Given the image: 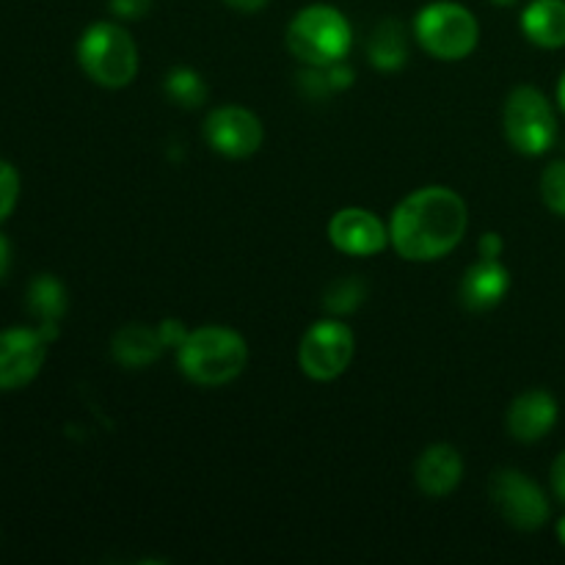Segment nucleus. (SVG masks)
Instances as JSON below:
<instances>
[{"label": "nucleus", "mask_w": 565, "mask_h": 565, "mask_svg": "<svg viewBox=\"0 0 565 565\" xmlns=\"http://www.w3.org/2000/svg\"><path fill=\"white\" fill-rule=\"evenodd\" d=\"M491 3H494V6H511V3H516V0H491Z\"/></svg>", "instance_id": "32"}, {"label": "nucleus", "mask_w": 565, "mask_h": 565, "mask_svg": "<svg viewBox=\"0 0 565 565\" xmlns=\"http://www.w3.org/2000/svg\"><path fill=\"white\" fill-rule=\"evenodd\" d=\"M180 370L199 386H224L246 370L248 345L226 326H202L177 348Z\"/></svg>", "instance_id": "2"}, {"label": "nucleus", "mask_w": 565, "mask_h": 565, "mask_svg": "<svg viewBox=\"0 0 565 565\" xmlns=\"http://www.w3.org/2000/svg\"><path fill=\"white\" fill-rule=\"evenodd\" d=\"M356 337L342 320H318L298 345V364L315 381H334L351 367Z\"/></svg>", "instance_id": "7"}, {"label": "nucleus", "mask_w": 565, "mask_h": 565, "mask_svg": "<svg viewBox=\"0 0 565 565\" xmlns=\"http://www.w3.org/2000/svg\"><path fill=\"white\" fill-rule=\"evenodd\" d=\"M552 491H555L557 500L565 505V450L552 463Z\"/></svg>", "instance_id": "26"}, {"label": "nucleus", "mask_w": 565, "mask_h": 565, "mask_svg": "<svg viewBox=\"0 0 565 565\" xmlns=\"http://www.w3.org/2000/svg\"><path fill=\"white\" fill-rule=\"evenodd\" d=\"M508 287H511V276H508L500 257H480L463 274L458 296H461V303L467 309L486 312V309H494L508 296Z\"/></svg>", "instance_id": "13"}, {"label": "nucleus", "mask_w": 565, "mask_h": 565, "mask_svg": "<svg viewBox=\"0 0 565 565\" xmlns=\"http://www.w3.org/2000/svg\"><path fill=\"white\" fill-rule=\"evenodd\" d=\"M9 268H11V246H9V241L0 235V279L9 274Z\"/></svg>", "instance_id": "29"}, {"label": "nucleus", "mask_w": 565, "mask_h": 565, "mask_svg": "<svg viewBox=\"0 0 565 565\" xmlns=\"http://www.w3.org/2000/svg\"><path fill=\"white\" fill-rule=\"evenodd\" d=\"M20 199V174L9 160L0 158V221L9 218Z\"/></svg>", "instance_id": "23"}, {"label": "nucleus", "mask_w": 565, "mask_h": 565, "mask_svg": "<svg viewBox=\"0 0 565 565\" xmlns=\"http://www.w3.org/2000/svg\"><path fill=\"white\" fill-rule=\"evenodd\" d=\"M467 202L452 188L428 185L408 193L392 213L390 243L408 263L447 257L467 235Z\"/></svg>", "instance_id": "1"}, {"label": "nucleus", "mask_w": 565, "mask_h": 565, "mask_svg": "<svg viewBox=\"0 0 565 565\" xmlns=\"http://www.w3.org/2000/svg\"><path fill=\"white\" fill-rule=\"evenodd\" d=\"M522 31L539 47H565V0H533L522 11Z\"/></svg>", "instance_id": "17"}, {"label": "nucleus", "mask_w": 565, "mask_h": 565, "mask_svg": "<svg viewBox=\"0 0 565 565\" xmlns=\"http://www.w3.org/2000/svg\"><path fill=\"white\" fill-rule=\"evenodd\" d=\"M414 33L425 53L441 61H461L478 47L480 28L472 11L452 0L428 3L414 20Z\"/></svg>", "instance_id": "5"}, {"label": "nucleus", "mask_w": 565, "mask_h": 565, "mask_svg": "<svg viewBox=\"0 0 565 565\" xmlns=\"http://www.w3.org/2000/svg\"><path fill=\"white\" fill-rule=\"evenodd\" d=\"M329 241L351 257H373L390 243V230L364 207H345L329 221Z\"/></svg>", "instance_id": "11"}, {"label": "nucleus", "mask_w": 565, "mask_h": 565, "mask_svg": "<svg viewBox=\"0 0 565 565\" xmlns=\"http://www.w3.org/2000/svg\"><path fill=\"white\" fill-rule=\"evenodd\" d=\"M351 22L340 9L326 3L307 6L287 28V47L307 66H326L342 61L351 50Z\"/></svg>", "instance_id": "3"}, {"label": "nucleus", "mask_w": 565, "mask_h": 565, "mask_svg": "<svg viewBox=\"0 0 565 565\" xmlns=\"http://www.w3.org/2000/svg\"><path fill=\"white\" fill-rule=\"evenodd\" d=\"M367 58L375 70L395 72L408 58V36L401 20H381L370 33Z\"/></svg>", "instance_id": "18"}, {"label": "nucleus", "mask_w": 565, "mask_h": 565, "mask_svg": "<svg viewBox=\"0 0 565 565\" xmlns=\"http://www.w3.org/2000/svg\"><path fill=\"white\" fill-rule=\"evenodd\" d=\"M491 502L511 527L533 533L550 522V500L519 469H500L491 478Z\"/></svg>", "instance_id": "8"}, {"label": "nucleus", "mask_w": 565, "mask_h": 565, "mask_svg": "<svg viewBox=\"0 0 565 565\" xmlns=\"http://www.w3.org/2000/svg\"><path fill=\"white\" fill-rule=\"evenodd\" d=\"M557 103H561V108H563V114H565V72H563L561 83H557Z\"/></svg>", "instance_id": "30"}, {"label": "nucleus", "mask_w": 565, "mask_h": 565, "mask_svg": "<svg viewBox=\"0 0 565 565\" xmlns=\"http://www.w3.org/2000/svg\"><path fill=\"white\" fill-rule=\"evenodd\" d=\"M163 351L166 345L160 340V331L143 323L121 326L114 334V342H110V353H114L116 362L130 370L149 367V364L163 356Z\"/></svg>", "instance_id": "15"}, {"label": "nucleus", "mask_w": 565, "mask_h": 565, "mask_svg": "<svg viewBox=\"0 0 565 565\" xmlns=\"http://www.w3.org/2000/svg\"><path fill=\"white\" fill-rule=\"evenodd\" d=\"M226 6H230V9H235V11H246V14H254V11H259V9H265V6H268V0H224Z\"/></svg>", "instance_id": "28"}, {"label": "nucleus", "mask_w": 565, "mask_h": 565, "mask_svg": "<svg viewBox=\"0 0 565 565\" xmlns=\"http://www.w3.org/2000/svg\"><path fill=\"white\" fill-rule=\"evenodd\" d=\"M364 292H367V287H364V281L359 279V276H342V279H337L334 285H329V290H326V312L337 315V318L356 312L364 301Z\"/></svg>", "instance_id": "20"}, {"label": "nucleus", "mask_w": 565, "mask_h": 565, "mask_svg": "<svg viewBox=\"0 0 565 565\" xmlns=\"http://www.w3.org/2000/svg\"><path fill=\"white\" fill-rule=\"evenodd\" d=\"M557 535H561V541L565 544V516L557 522Z\"/></svg>", "instance_id": "31"}, {"label": "nucleus", "mask_w": 565, "mask_h": 565, "mask_svg": "<svg viewBox=\"0 0 565 565\" xmlns=\"http://www.w3.org/2000/svg\"><path fill=\"white\" fill-rule=\"evenodd\" d=\"M28 309L39 320L36 329L47 342L58 337V320L66 312V287L61 285L58 276L39 274L28 287Z\"/></svg>", "instance_id": "16"}, {"label": "nucleus", "mask_w": 565, "mask_h": 565, "mask_svg": "<svg viewBox=\"0 0 565 565\" xmlns=\"http://www.w3.org/2000/svg\"><path fill=\"white\" fill-rule=\"evenodd\" d=\"M502 254V237L497 232H486L480 237V257H500Z\"/></svg>", "instance_id": "27"}, {"label": "nucleus", "mask_w": 565, "mask_h": 565, "mask_svg": "<svg viewBox=\"0 0 565 565\" xmlns=\"http://www.w3.org/2000/svg\"><path fill=\"white\" fill-rule=\"evenodd\" d=\"M152 9V0H110V11L121 20H141Z\"/></svg>", "instance_id": "24"}, {"label": "nucleus", "mask_w": 565, "mask_h": 565, "mask_svg": "<svg viewBox=\"0 0 565 565\" xmlns=\"http://www.w3.org/2000/svg\"><path fill=\"white\" fill-rule=\"evenodd\" d=\"M47 345L39 329L0 331V390L14 392L31 384L47 359Z\"/></svg>", "instance_id": "10"}, {"label": "nucleus", "mask_w": 565, "mask_h": 565, "mask_svg": "<svg viewBox=\"0 0 565 565\" xmlns=\"http://www.w3.org/2000/svg\"><path fill=\"white\" fill-rule=\"evenodd\" d=\"M204 138L224 158H252L263 147V121L241 105H221L204 119Z\"/></svg>", "instance_id": "9"}, {"label": "nucleus", "mask_w": 565, "mask_h": 565, "mask_svg": "<svg viewBox=\"0 0 565 565\" xmlns=\"http://www.w3.org/2000/svg\"><path fill=\"white\" fill-rule=\"evenodd\" d=\"M83 72L103 88H125L136 81L138 50L130 33L116 22H94L77 42Z\"/></svg>", "instance_id": "4"}, {"label": "nucleus", "mask_w": 565, "mask_h": 565, "mask_svg": "<svg viewBox=\"0 0 565 565\" xmlns=\"http://www.w3.org/2000/svg\"><path fill=\"white\" fill-rule=\"evenodd\" d=\"M557 423V401L546 390H530L522 392L516 401L511 403L508 412V430L516 441H539L555 428Z\"/></svg>", "instance_id": "12"}, {"label": "nucleus", "mask_w": 565, "mask_h": 565, "mask_svg": "<svg viewBox=\"0 0 565 565\" xmlns=\"http://www.w3.org/2000/svg\"><path fill=\"white\" fill-rule=\"evenodd\" d=\"M158 331H160V340H163L166 348H180L182 342L188 340V334H191V331L182 326V320H171V318L163 320V323L158 326Z\"/></svg>", "instance_id": "25"}, {"label": "nucleus", "mask_w": 565, "mask_h": 565, "mask_svg": "<svg viewBox=\"0 0 565 565\" xmlns=\"http://www.w3.org/2000/svg\"><path fill=\"white\" fill-rule=\"evenodd\" d=\"M163 92L171 103L185 110H196L207 103V83L196 70H188V66H177L166 75Z\"/></svg>", "instance_id": "19"}, {"label": "nucleus", "mask_w": 565, "mask_h": 565, "mask_svg": "<svg viewBox=\"0 0 565 565\" xmlns=\"http://www.w3.org/2000/svg\"><path fill=\"white\" fill-rule=\"evenodd\" d=\"M541 196L552 213L565 218V160H555L541 174Z\"/></svg>", "instance_id": "21"}, {"label": "nucleus", "mask_w": 565, "mask_h": 565, "mask_svg": "<svg viewBox=\"0 0 565 565\" xmlns=\"http://www.w3.org/2000/svg\"><path fill=\"white\" fill-rule=\"evenodd\" d=\"M505 136L511 147L522 154H544L555 143V110L539 88H513L505 103Z\"/></svg>", "instance_id": "6"}, {"label": "nucleus", "mask_w": 565, "mask_h": 565, "mask_svg": "<svg viewBox=\"0 0 565 565\" xmlns=\"http://www.w3.org/2000/svg\"><path fill=\"white\" fill-rule=\"evenodd\" d=\"M298 88H301L303 97L309 99H323L329 94H334V83H331L329 64L326 66H307V70L298 75Z\"/></svg>", "instance_id": "22"}, {"label": "nucleus", "mask_w": 565, "mask_h": 565, "mask_svg": "<svg viewBox=\"0 0 565 565\" xmlns=\"http://www.w3.org/2000/svg\"><path fill=\"white\" fill-rule=\"evenodd\" d=\"M414 480L428 497H447L463 480V458L452 445H430L414 467Z\"/></svg>", "instance_id": "14"}]
</instances>
